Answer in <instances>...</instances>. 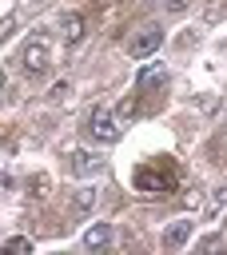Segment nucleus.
<instances>
[{
  "mask_svg": "<svg viewBox=\"0 0 227 255\" xmlns=\"http://www.w3.org/2000/svg\"><path fill=\"white\" fill-rule=\"evenodd\" d=\"M48 60H52V52H48V44H44V40H32V44L24 48V56H20L24 72H32V76H40V72L48 68Z\"/></svg>",
  "mask_w": 227,
  "mask_h": 255,
  "instance_id": "20e7f679",
  "label": "nucleus"
},
{
  "mask_svg": "<svg viewBox=\"0 0 227 255\" xmlns=\"http://www.w3.org/2000/svg\"><path fill=\"white\" fill-rule=\"evenodd\" d=\"M28 187H32V195H44V191H48V175H32Z\"/></svg>",
  "mask_w": 227,
  "mask_h": 255,
  "instance_id": "ddd939ff",
  "label": "nucleus"
},
{
  "mask_svg": "<svg viewBox=\"0 0 227 255\" xmlns=\"http://www.w3.org/2000/svg\"><path fill=\"white\" fill-rule=\"evenodd\" d=\"M211 199H215V203H219V207H223V203H227V183H219V187H215V195H211Z\"/></svg>",
  "mask_w": 227,
  "mask_h": 255,
  "instance_id": "dca6fc26",
  "label": "nucleus"
},
{
  "mask_svg": "<svg viewBox=\"0 0 227 255\" xmlns=\"http://www.w3.org/2000/svg\"><path fill=\"white\" fill-rule=\"evenodd\" d=\"M4 255H28L32 251V239H24V235H12V239H4V247H0Z\"/></svg>",
  "mask_w": 227,
  "mask_h": 255,
  "instance_id": "9d476101",
  "label": "nucleus"
},
{
  "mask_svg": "<svg viewBox=\"0 0 227 255\" xmlns=\"http://www.w3.org/2000/svg\"><path fill=\"white\" fill-rule=\"evenodd\" d=\"M163 4H167L171 12H183V8H187V0H163Z\"/></svg>",
  "mask_w": 227,
  "mask_h": 255,
  "instance_id": "f3484780",
  "label": "nucleus"
},
{
  "mask_svg": "<svg viewBox=\"0 0 227 255\" xmlns=\"http://www.w3.org/2000/svg\"><path fill=\"white\" fill-rule=\"evenodd\" d=\"M159 44H163V28H159V24H139V28H135V36L127 40V56L147 60V56H155V52H159Z\"/></svg>",
  "mask_w": 227,
  "mask_h": 255,
  "instance_id": "f03ea898",
  "label": "nucleus"
},
{
  "mask_svg": "<svg viewBox=\"0 0 227 255\" xmlns=\"http://www.w3.org/2000/svg\"><path fill=\"white\" fill-rule=\"evenodd\" d=\"M96 195H100V187H92V183L76 187V195H72V211H76V215H88V211L96 207Z\"/></svg>",
  "mask_w": 227,
  "mask_h": 255,
  "instance_id": "6e6552de",
  "label": "nucleus"
},
{
  "mask_svg": "<svg viewBox=\"0 0 227 255\" xmlns=\"http://www.w3.org/2000/svg\"><path fill=\"white\" fill-rule=\"evenodd\" d=\"M104 243H112V223H92V227L84 231V247H88V251H100Z\"/></svg>",
  "mask_w": 227,
  "mask_h": 255,
  "instance_id": "1a4fd4ad",
  "label": "nucleus"
},
{
  "mask_svg": "<svg viewBox=\"0 0 227 255\" xmlns=\"http://www.w3.org/2000/svg\"><path fill=\"white\" fill-rule=\"evenodd\" d=\"M199 247H203V251H219V247H223V239H219V235H207Z\"/></svg>",
  "mask_w": 227,
  "mask_h": 255,
  "instance_id": "2eb2a0df",
  "label": "nucleus"
},
{
  "mask_svg": "<svg viewBox=\"0 0 227 255\" xmlns=\"http://www.w3.org/2000/svg\"><path fill=\"white\" fill-rule=\"evenodd\" d=\"M72 167H76V171H96L100 163H96V155H88V151H72Z\"/></svg>",
  "mask_w": 227,
  "mask_h": 255,
  "instance_id": "9b49d317",
  "label": "nucleus"
},
{
  "mask_svg": "<svg viewBox=\"0 0 227 255\" xmlns=\"http://www.w3.org/2000/svg\"><path fill=\"white\" fill-rule=\"evenodd\" d=\"M135 191H143V195L175 191V167H167V163H143V167H135Z\"/></svg>",
  "mask_w": 227,
  "mask_h": 255,
  "instance_id": "f257e3e1",
  "label": "nucleus"
},
{
  "mask_svg": "<svg viewBox=\"0 0 227 255\" xmlns=\"http://www.w3.org/2000/svg\"><path fill=\"white\" fill-rule=\"evenodd\" d=\"M191 227H195L191 219H175V223L163 227V239H159V243H163L167 251H175V247H183V243L191 239Z\"/></svg>",
  "mask_w": 227,
  "mask_h": 255,
  "instance_id": "423d86ee",
  "label": "nucleus"
},
{
  "mask_svg": "<svg viewBox=\"0 0 227 255\" xmlns=\"http://www.w3.org/2000/svg\"><path fill=\"white\" fill-rule=\"evenodd\" d=\"M167 84V68L163 64H143L139 76H135V92H155Z\"/></svg>",
  "mask_w": 227,
  "mask_h": 255,
  "instance_id": "39448f33",
  "label": "nucleus"
},
{
  "mask_svg": "<svg viewBox=\"0 0 227 255\" xmlns=\"http://www.w3.org/2000/svg\"><path fill=\"white\" fill-rule=\"evenodd\" d=\"M12 32H16V16H8V20H0V44H4V40H8Z\"/></svg>",
  "mask_w": 227,
  "mask_h": 255,
  "instance_id": "4468645a",
  "label": "nucleus"
},
{
  "mask_svg": "<svg viewBox=\"0 0 227 255\" xmlns=\"http://www.w3.org/2000/svg\"><path fill=\"white\" fill-rule=\"evenodd\" d=\"M84 28H88V16L84 12H68L64 16V40L68 44H80L84 40Z\"/></svg>",
  "mask_w": 227,
  "mask_h": 255,
  "instance_id": "0eeeda50",
  "label": "nucleus"
},
{
  "mask_svg": "<svg viewBox=\"0 0 227 255\" xmlns=\"http://www.w3.org/2000/svg\"><path fill=\"white\" fill-rule=\"evenodd\" d=\"M0 100H4V68H0Z\"/></svg>",
  "mask_w": 227,
  "mask_h": 255,
  "instance_id": "a211bd4d",
  "label": "nucleus"
},
{
  "mask_svg": "<svg viewBox=\"0 0 227 255\" xmlns=\"http://www.w3.org/2000/svg\"><path fill=\"white\" fill-rule=\"evenodd\" d=\"M119 131H123V120L115 116V108H96V112L88 116V135H92V139L108 143V139H115Z\"/></svg>",
  "mask_w": 227,
  "mask_h": 255,
  "instance_id": "7ed1b4c3",
  "label": "nucleus"
},
{
  "mask_svg": "<svg viewBox=\"0 0 227 255\" xmlns=\"http://www.w3.org/2000/svg\"><path fill=\"white\" fill-rule=\"evenodd\" d=\"M115 116H119V120H123V124H127V120H131V116H135V96H127V100H123V104H119V108H115Z\"/></svg>",
  "mask_w": 227,
  "mask_h": 255,
  "instance_id": "f8f14e48",
  "label": "nucleus"
}]
</instances>
